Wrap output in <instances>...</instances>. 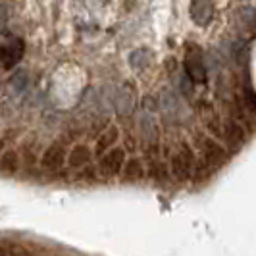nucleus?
Wrapping results in <instances>:
<instances>
[{"mask_svg":"<svg viewBox=\"0 0 256 256\" xmlns=\"http://www.w3.org/2000/svg\"><path fill=\"white\" fill-rule=\"evenodd\" d=\"M146 176L152 181H166L172 174H170V166L162 158H156V160H148L146 162Z\"/></svg>","mask_w":256,"mask_h":256,"instance_id":"10","label":"nucleus"},{"mask_svg":"<svg viewBox=\"0 0 256 256\" xmlns=\"http://www.w3.org/2000/svg\"><path fill=\"white\" fill-rule=\"evenodd\" d=\"M194 150L187 141H181L176 148V152L170 158V174L180 181H187L194 178V168H196Z\"/></svg>","mask_w":256,"mask_h":256,"instance_id":"1","label":"nucleus"},{"mask_svg":"<svg viewBox=\"0 0 256 256\" xmlns=\"http://www.w3.org/2000/svg\"><path fill=\"white\" fill-rule=\"evenodd\" d=\"M126 148L114 146L110 152H106L98 162V174L102 178H116L120 174H124L126 168Z\"/></svg>","mask_w":256,"mask_h":256,"instance_id":"2","label":"nucleus"},{"mask_svg":"<svg viewBox=\"0 0 256 256\" xmlns=\"http://www.w3.org/2000/svg\"><path fill=\"white\" fill-rule=\"evenodd\" d=\"M10 256H27L24 250H14V252H10Z\"/></svg>","mask_w":256,"mask_h":256,"instance_id":"17","label":"nucleus"},{"mask_svg":"<svg viewBox=\"0 0 256 256\" xmlns=\"http://www.w3.org/2000/svg\"><path fill=\"white\" fill-rule=\"evenodd\" d=\"M90 158H92V152L87 144H76L68 154V166L74 170L87 168L90 164Z\"/></svg>","mask_w":256,"mask_h":256,"instance_id":"6","label":"nucleus"},{"mask_svg":"<svg viewBox=\"0 0 256 256\" xmlns=\"http://www.w3.org/2000/svg\"><path fill=\"white\" fill-rule=\"evenodd\" d=\"M68 154L70 152H68V148H66V144L62 141L52 142L50 146L44 148V152L40 156V166L46 172H56V170H60L66 164Z\"/></svg>","mask_w":256,"mask_h":256,"instance_id":"4","label":"nucleus"},{"mask_svg":"<svg viewBox=\"0 0 256 256\" xmlns=\"http://www.w3.org/2000/svg\"><path fill=\"white\" fill-rule=\"evenodd\" d=\"M22 154H24V158H26V162L29 166H33L37 162V146L33 142H26L24 148H22Z\"/></svg>","mask_w":256,"mask_h":256,"instance_id":"14","label":"nucleus"},{"mask_svg":"<svg viewBox=\"0 0 256 256\" xmlns=\"http://www.w3.org/2000/svg\"><path fill=\"white\" fill-rule=\"evenodd\" d=\"M118 137H120V129L116 128V126L108 128L102 133V135L98 137L96 144H94V154L102 158L106 152H110V150L114 148V144H116V141H118Z\"/></svg>","mask_w":256,"mask_h":256,"instance_id":"8","label":"nucleus"},{"mask_svg":"<svg viewBox=\"0 0 256 256\" xmlns=\"http://www.w3.org/2000/svg\"><path fill=\"white\" fill-rule=\"evenodd\" d=\"M116 110L120 116H128L133 110V92L129 85H124V89L116 94Z\"/></svg>","mask_w":256,"mask_h":256,"instance_id":"12","label":"nucleus"},{"mask_svg":"<svg viewBox=\"0 0 256 256\" xmlns=\"http://www.w3.org/2000/svg\"><path fill=\"white\" fill-rule=\"evenodd\" d=\"M148 58H150V52L144 50V48H139V50H135L131 54V66L135 70H142V68L148 66Z\"/></svg>","mask_w":256,"mask_h":256,"instance_id":"13","label":"nucleus"},{"mask_svg":"<svg viewBox=\"0 0 256 256\" xmlns=\"http://www.w3.org/2000/svg\"><path fill=\"white\" fill-rule=\"evenodd\" d=\"M0 256H10V254H6V250H4V248H0Z\"/></svg>","mask_w":256,"mask_h":256,"instance_id":"19","label":"nucleus"},{"mask_svg":"<svg viewBox=\"0 0 256 256\" xmlns=\"http://www.w3.org/2000/svg\"><path fill=\"white\" fill-rule=\"evenodd\" d=\"M126 148H129V150H135V139H133L131 135H128V137H126Z\"/></svg>","mask_w":256,"mask_h":256,"instance_id":"16","label":"nucleus"},{"mask_svg":"<svg viewBox=\"0 0 256 256\" xmlns=\"http://www.w3.org/2000/svg\"><path fill=\"white\" fill-rule=\"evenodd\" d=\"M214 6L210 2H192L191 4V18L198 27H206L212 22Z\"/></svg>","mask_w":256,"mask_h":256,"instance_id":"7","label":"nucleus"},{"mask_svg":"<svg viewBox=\"0 0 256 256\" xmlns=\"http://www.w3.org/2000/svg\"><path fill=\"white\" fill-rule=\"evenodd\" d=\"M6 152V150H4V141H2V139H0V158H2V154Z\"/></svg>","mask_w":256,"mask_h":256,"instance_id":"18","label":"nucleus"},{"mask_svg":"<svg viewBox=\"0 0 256 256\" xmlns=\"http://www.w3.org/2000/svg\"><path fill=\"white\" fill-rule=\"evenodd\" d=\"M146 176V166L141 158L133 156L126 162V168H124V180L128 181H139Z\"/></svg>","mask_w":256,"mask_h":256,"instance_id":"9","label":"nucleus"},{"mask_svg":"<svg viewBox=\"0 0 256 256\" xmlns=\"http://www.w3.org/2000/svg\"><path fill=\"white\" fill-rule=\"evenodd\" d=\"M185 72L187 76L191 77L194 83H204L206 81V66H204V58H202V50L194 44V46H189L185 50Z\"/></svg>","mask_w":256,"mask_h":256,"instance_id":"3","label":"nucleus"},{"mask_svg":"<svg viewBox=\"0 0 256 256\" xmlns=\"http://www.w3.org/2000/svg\"><path fill=\"white\" fill-rule=\"evenodd\" d=\"M20 172V154L16 150H6L0 158V174L2 176H16Z\"/></svg>","mask_w":256,"mask_h":256,"instance_id":"11","label":"nucleus"},{"mask_svg":"<svg viewBox=\"0 0 256 256\" xmlns=\"http://www.w3.org/2000/svg\"><path fill=\"white\" fill-rule=\"evenodd\" d=\"M196 137H198L196 144H198V148L202 152V160L208 162L210 166H218L220 162L226 158V148L212 137H206V135H200V133Z\"/></svg>","mask_w":256,"mask_h":256,"instance_id":"5","label":"nucleus"},{"mask_svg":"<svg viewBox=\"0 0 256 256\" xmlns=\"http://www.w3.org/2000/svg\"><path fill=\"white\" fill-rule=\"evenodd\" d=\"M100 174L94 170L92 166H87V168H83V172H79V180H83V181H92V180H96Z\"/></svg>","mask_w":256,"mask_h":256,"instance_id":"15","label":"nucleus"}]
</instances>
